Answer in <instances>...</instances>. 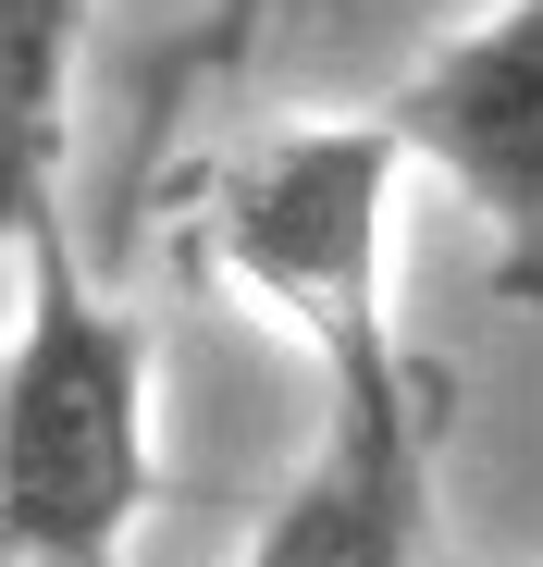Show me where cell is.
<instances>
[{"label": "cell", "instance_id": "5", "mask_svg": "<svg viewBox=\"0 0 543 567\" xmlns=\"http://www.w3.org/2000/svg\"><path fill=\"white\" fill-rule=\"evenodd\" d=\"M371 567H420V530H396V543H383V555H371Z\"/></svg>", "mask_w": 543, "mask_h": 567}, {"label": "cell", "instance_id": "2", "mask_svg": "<svg viewBox=\"0 0 543 567\" xmlns=\"http://www.w3.org/2000/svg\"><path fill=\"white\" fill-rule=\"evenodd\" d=\"M396 173L408 136L371 112V124H285L211 185L223 271L321 370L358 346H396Z\"/></svg>", "mask_w": 543, "mask_h": 567}, {"label": "cell", "instance_id": "4", "mask_svg": "<svg viewBox=\"0 0 543 567\" xmlns=\"http://www.w3.org/2000/svg\"><path fill=\"white\" fill-rule=\"evenodd\" d=\"M309 13H321V0H211V13H198V38L173 50V86H235L272 38H297Z\"/></svg>", "mask_w": 543, "mask_h": 567}, {"label": "cell", "instance_id": "3", "mask_svg": "<svg viewBox=\"0 0 543 567\" xmlns=\"http://www.w3.org/2000/svg\"><path fill=\"white\" fill-rule=\"evenodd\" d=\"M420 173H444L482 210L494 284L543 309V0H494L482 25L420 50V74L383 100Z\"/></svg>", "mask_w": 543, "mask_h": 567}, {"label": "cell", "instance_id": "1", "mask_svg": "<svg viewBox=\"0 0 543 567\" xmlns=\"http://www.w3.org/2000/svg\"><path fill=\"white\" fill-rule=\"evenodd\" d=\"M13 370H0V543L13 567H124L148 518V333L86 284L62 198L13 185Z\"/></svg>", "mask_w": 543, "mask_h": 567}]
</instances>
